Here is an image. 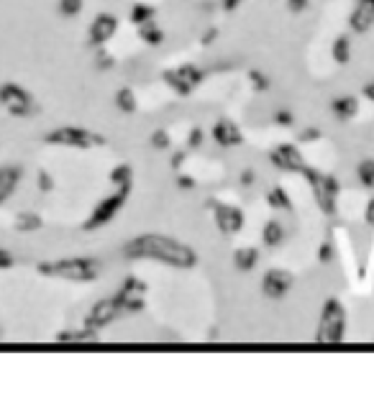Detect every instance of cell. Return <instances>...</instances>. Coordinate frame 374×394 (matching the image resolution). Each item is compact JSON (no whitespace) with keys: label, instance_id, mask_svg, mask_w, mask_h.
<instances>
[{"label":"cell","instance_id":"6da1fadb","mask_svg":"<svg viewBox=\"0 0 374 394\" xmlns=\"http://www.w3.org/2000/svg\"><path fill=\"white\" fill-rule=\"evenodd\" d=\"M126 253L128 259H152V261H162L169 264L174 269H192L198 264V253L185 246L177 238L162 236V233H144L136 236L134 241L126 243Z\"/></svg>","mask_w":374,"mask_h":394},{"label":"cell","instance_id":"7a4b0ae2","mask_svg":"<svg viewBox=\"0 0 374 394\" xmlns=\"http://www.w3.org/2000/svg\"><path fill=\"white\" fill-rule=\"evenodd\" d=\"M344 331H346V310L338 297H329L323 304V313H320L315 340L318 343H341Z\"/></svg>","mask_w":374,"mask_h":394},{"label":"cell","instance_id":"3957f363","mask_svg":"<svg viewBox=\"0 0 374 394\" xmlns=\"http://www.w3.org/2000/svg\"><path fill=\"white\" fill-rule=\"evenodd\" d=\"M302 177L311 182L313 195H315V203H318L320 213L323 215H336V200L338 192H341V185L333 174H323V172L313 169V167H305L302 169Z\"/></svg>","mask_w":374,"mask_h":394},{"label":"cell","instance_id":"277c9868","mask_svg":"<svg viewBox=\"0 0 374 394\" xmlns=\"http://www.w3.org/2000/svg\"><path fill=\"white\" fill-rule=\"evenodd\" d=\"M269 161H272L274 167L280 172H298L302 174V169L308 167L305 159H302V154L298 152V146H292V143H280V146H274L272 152H269Z\"/></svg>","mask_w":374,"mask_h":394},{"label":"cell","instance_id":"5b68a950","mask_svg":"<svg viewBox=\"0 0 374 394\" xmlns=\"http://www.w3.org/2000/svg\"><path fill=\"white\" fill-rule=\"evenodd\" d=\"M208 207L213 210V218H216V225L223 236H233V233L241 231L244 225V213L238 210L236 205H226V203H208Z\"/></svg>","mask_w":374,"mask_h":394},{"label":"cell","instance_id":"8992f818","mask_svg":"<svg viewBox=\"0 0 374 394\" xmlns=\"http://www.w3.org/2000/svg\"><path fill=\"white\" fill-rule=\"evenodd\" d=\"M292 287H295V274L287 271V269H269L262 279V292L264 297L269 300H280L290 292Z\"/></svg>","mask_w":374,"mask_h":394},{"label":"cell","instance_id":"52a82bcc","mask_svg":"<svg viewBox=\"0 0 374 394\" xmlns=\"http://www.w3.org/2000/svg\"><path fill=\"white\" fill-rule=\"evenodd\" d=\"M128 192H131V187H121V192H116V195L105 197L101 203V207H98V213H95V218H92L90 223H87V228H98V223H105V220H110L113 215L118 213L121 205L126 203Z\"/></svg>","mask_w":374,"mask_h":394},{"label":"cell","instance_id":"ba28073f","mask_svg":"<svg viewBox=\"0 0 374 394\" xmlns=\"http://www.w3.org/2000/svg\"><path fill=\"white\" fill-rule=\"evenodd\" d=\"M349 26L356 34H366L374 26V0H356V8L349 16Z\"/></svg>","mask_w":374,"mask_h":394},{"label":"cell","instance_id":"9c48e42d","mask_svg":"<svg viewBox=\"0 0 374 394\" xmlns=\"http://www.w3.org/2000/svg\"><path fill=\"white\" fill-rule=\"evenodd\" d=\"M213 138L218 146H241L244 143V134L238 131V125L229 118H220L218 123L213 125Z\"/></svg>","mask_w":374,"mask_h":394},{"label":"cell","instance_id":"30bf717a","mask_svg":"<svg viewBox=\"0 0 374 394\" xmlns=\"http://www.w3.org/2000/svg\"><path fill=\"white\" fill-rule=\"evenodd\" d=\"M116 28H118V21H116V16H108V13H103V16H98V21L92 23V41L95 44H103V41H108L110 36L116 34Z\"/></svg>","mask_w":374,"mask_h":394},{"label":"cell","instance_id":"8fae6325","mask_svg":"<svg viewBox=\"0 0 374 394\" xmlns=\"http://www.w3.org/2000/svg\"><path fill=\"white\" fill-rule=\"evenodd\" d=\"M233 264H236L238 271H251L259 264V251L254 246H238L233 251Z\"/></svg>","mask_w":374,"mask_h":394},{"label":"cell","instance_id":"7c38bea8","mask_svg":"<svg viewBox=\"0 0 374 394\" xmlns=\"http://www.w3.org/2000/svg\"><path fill=\"white\" fill-rule=\"evenodd\" d=\"M331 110H333V116L341 118V121H351V118L359 113V103H356V98H338L331 103Z\"/></svg>","mask_w":374,"mask_h":394},{"label":"cell","instance_id":"4fadbf2b","mask_svg":"<svg viewBox=\"0 0 374 394\" xmlns=\"http://www.w3.org/2000/svg\"><path fill=\"white\" fill-rule=\"evenodd\" d=\"M262 241H264V246H269V249H277V246H282V241H284V225L277 223V220H269V223L264 225Z\"/></svg>","mask_w":374,"mask_h":394},{"label":"cell","instance_id":"5bb4252c","mask_svg":"<svg viewBox=\"0 0 374 394\" xmlns=\"http://www.w3.org/2000/svg\"><path fill=\"white\" fill-rule=\"evenodd\" d=\"M162 80L167 82V87H172L180 98H187V95H192V87L187 85V82L177 74V70H165L162 72Z\"/></svg>","mask_w":374,"mask_h":394},{"label":"cell","instance_id":"9a60e30c","mask_svg":"<svg viewBox=\"0 0 374 394\" xmlns=\"http://www.w3.org/2000/svg\"><path fill=\"white\" fill-rule=\"evenodd\" d=\"M331 54H333V62L336 64H349L351 59V41H349V36H336V41L331 46Z\"/></svg>","mask_w":374,"mask_h":394},{"label":"cell","instance_id":"2e32d148","mask_svg":"<svg viewBox=\"0 0 374 394\" xmlns=\"http://www.w3.org/2000/svg\"><path fill=\"white\" fill-rule=\"evenodd\" d=\"M138 36H141L149 46H159L162 41H165V31L156 26L154 21H146V23H141V26H138Z\"/></svg>","mask_w":374,"mask_h":394},{"label":"cell","instance_id":"e0dca14e","mask_svg":"<svg viewBox=\"0 0 374 394\" xmlns=\"http://www.w3.org/2000/svg\"><path fill=\"white\" fill-rule=\"evenodd\" d=\"M177 74H180L192 90L198 87L202 82V77H205V72H202L200 67H195V64H183V67H177Z\"/></svg>","mask_w":374,"mask_h":394},{"label":"cell","instance_id":"ac0fdd59","mask_svg":"<svg viewBox=\"0 0 374 394\" xmlns=\"http://www.w3.org/2000/svg\"><path fill=\"white\" fill-rule=\"evenodd\" d=\"M267 200H269V205L277 207V210H287V213H290V210H292V200H290V195H287V192H284L282 187L269 189V195H267Z\"/></svg>","mask_w":374,"mask_h":394},{"label":"cell","instance_id":"d6986e66","mask_svg":"<svg viewBox=\"0 0 374 394\" xmlns=\"http://www.w3.org/2000/svg\"><path fill=\"white\" fill-rule=\"evenodd\" d=\"M356 179L364 187H374V159H364L356 164Z\"/></svg>","mask_w":374,"mask_h":394},{"label":"cell","instance_id":"ffe728a7","mask_svg":"<svg viewBox=\"0 0 374 394\" xmlns=\"http://www.w3.org/2000/svg\"><path fill=\"white\" fill-rule=\"evenodd\" d=\"M156 10L152 8V6H144V3H136L134 8H131V21L136 23V26H141V23H146V21H154Z\"/></svg>","mask_w":374,"mask_h":394},{"label":"cell","instance_id":"44dd1931","mask_svg":"<svg viewBox=\"0 0 374 394\" xmlns=\"http://www.w3.org/2000/svg\"><path fill=\"white\" fill-rule=\"evenodd\" d=\"M110 179L121 185V187H131V179H134V169H131V164H118L116 169L110 172Z\"/></svg>","mask_w":374,"mask_h":394},{"label":"cell","instance_id":"7402d4cb","mask_svg":"<svg viewBox=\"0 0 374 394\" xmlns=\"http://www.w3.org/2000/svg\"><path fill=\"white\" fill-rule=\"evenodd\" d=\"M116 103H118V107L123 110V113H134V110H136V95H134V90H131V87L118 90Z\"/></svg>","mask_w":374,"mask_h":394},{"label":"cell","instance_id":"603a6c76","mask_svg":"<svg viewBox=\"0 0 374 394\" xmlns=\"http://www.w3.org/2000/svg\"><path fill=\"white\" fill-rule=\"evenodd\" d=\"M149 141H152V146H154V149H169L172 138H169V131H167V128H156V131H152Z\"/></svg>","mask_w":374,"mask_h":394},{"label":"cell","instance_id":"cb8c5ba5","mask_svg":"<svg viewBox=\"0 0 374 394\" xmlns=\"http://www.w3.org/2000/svg\"><path fill=\"white\" fill-rule=\"evenodd\" d=\"M249 80H251L254 90H259V92H264V90L272 87V85H269V77H267L264 72H259V70H251V72H249Z\"/></svg>","mask_w":374,"mask_h":394},{"label":"cell","instance_id":"d4e9b609","mask_svg":"<svg viewBox=\"0 0 374 394\" xmlns=\"http://www.w3.org/2000/svg\"><path fill=\"white\" fill-rule=\"evenodd\" d=\"M333 256H336V249H333L329 241L320 243V251H318V261H320V264H329V261H333Z\"/></svg>","mask_w":374,"mask_h":394},{"label":"cell","instance_id":"484cf974","mask_svg":"<svg viewBox=\"0 0 374 394\" xmlns=\"http://www.w3.org/2000/svg\"><path fill=\"white\" fill-rule=\"evenodd\" d=\"M274 123H280L287 128V125L295 123V116H292L290 110H277V113H274Z\"/></svg>","mask_w":374,"mask_h":394},{"label":"cell","instance_id":"4316f807","mask_svg":"<svg viewBox=\"0 0 374 394\" xmlns=\"http://www.w3.org/2000/svg\"><path fill=\"white\" fill-rule=\"evenodd\" d=\"M202 143V131L200 128H192L190 136H187V149H198Z\"/></svg>","mask_w":374,"mask_h":394},{"label":"cell","instance_id":"83f0119b","mask_svg":"<svg viewBox=\"0 0 374 394\" xmlns=\"http://www.w3.org/2000/svg\"><path fill=\"white\" fill-rule=\"evenodd\" d=\"M308 3H311V0H287V8H290L292 13H302V10L308 8Z\"/></svg>","mask_w":374,"mask_h":394},{"label":"cell","instance_id":"f1b7e54d","mask_svg":"<svg viewBox=\"0 0 374 394\" xmlns=\"http://www.w3.org/2000/svg\"><path fill=\"white\" fill-rule=\"evenodd\" d=\"M315 138H320V131L318 128H308V131H305V134L300 136V141L305 143V141H315Z\"/></svg>","mask_w":374,"mask_h":394},{"label":"cell","instance_id":"f546056e","mask_svg":"<svg viewBox=\"0 0 374 394\" xmlns=\"http://www.w3.org/2000/svg\"><path fill=\"white\" fill-rule=\"evenodd\" d=\"M177 185H180L183 189H192L195 187V179L187 177V174H183V177H177Z\"/></svg>","mask_w":374,"mask_h":394},{"label":"cell","instance_id":"4dcf8cb0","mask_svg":"<svg viewBox=\"0 0 374 394\" xmlns=\"http://www.w3.org/2000/svg\"><path fill=\"white\" fill-rule=\"evenodd\" d=\"M364 218H366V223L369 225H374V197L366 203V213H364Z\"/></svg>","mask_w":374,"mask_h":394},{"label":"cell","instance_id":"1f68e13d","mask_svg":"<svg viewBox=\"0 0 374 394\" xmlns=\"http://www.w3.org/2000/svg\"><path fill=\"white\" fill-rule=\"evenodd\" d=\"M216 39H218V31H216V28H210V31L202 34V44H213Z\"/></svg>","mask_w":374,"mask_h":394},{"label":"cell","instance_id":"d6a6232c","mask_svg":"<svg viewBox=\"0 0 374 394\" xmlns=\"http://www.w3.org/2000/svg\"><path fill=\"white\" fill-rule=\"evenodd\" d=\"M254 179H256L254 169H247V172H244V174H241V182H244V185H251Z\"/></svg>","mask_w":374,"mask_h":394},{"label":"cell","instance_id":"836d02e7","mask_svg":"<svg viewBox=\"0 0 374 394\" xmlns=\"http://www.w3.org/2000/svg\"><path fill=\"white\" fill-rule=\"evenodd\" d=\"M238 6H241V0H223V10H236Z\"/></svg>","mask_w":374,"mask_h":394},{"label":"cell","instance_id":"e575fe53","mask_svg":"<svg viewBox=\"0 0 374 394\" xmlns=\"http://www.w3.org/2000/svg\"><path fill=\"white\" fill-rule=\"evenodd\" d=\"M364 98H369V100H372V103H374V80L369 82V85H366V87H364Z\"/></svg>","mask_w":374,"mask_h":394},{"label":"cell","instance_id":"d590c367","mask_svg":"<svg viewBox=\"0 0 374 394\" xmlns=\"http://www.w3.org/2000/svg\"><path fill=\"white\" fill-rule=\"evenodd\" d=\"M183 159H185V152H177L172 156V167H180V164H183Z\"/></svg>","mask_w":374,"mask_h":394}]
</instances>
